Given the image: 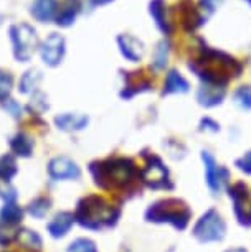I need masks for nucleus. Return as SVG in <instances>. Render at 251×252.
<instances>
[{
	"mask_svg": "<svg viewBox=\"0 0 251 252\" xmlns=\"http://www.w3.org/2000/svg\"><path fill=\"white\" fill-rule=\"evenodd\" d=\"M10 38H12V43H13L15 56L20 61H25L30 58L33 50L36 48V43H38L36 32L33 30L30 25H27V23L13 25L10 28Z\"/></svg>",
	"mask_w": 251,
	"mask_h": 252,
	"instance_id": "nucleus-1",
	"label": "nucleus"
},
{
	"mask_svg": "<svg viewBox=\"0 0 251 252\" xmlns=\"http://www.w3.org/2000/svg\"><path fill=\"white\" fill-rule=\"evenodd\" d=\"M202 242L220 241L225 236V222L220 218L215 209H210L202 216V220L197 222L195 231H193Z\"/></svg>",
	"mask_w": 251,
	"mask_h": 252,
	"instance_id": "nucleus-2",
	"label": "nucleus"
},
{
	"mask_svg": "<svg viewBox=\"0 0 251 252\" xmlns=\"http://www.w3.org/2000/svg\"><path fill=\"white\" fill-rule=\"evenodd\" d=\"M65 55V38L58 33H51L41 46V58L50 66L58 64Z\"/></svg>",
	"mask_w": 251,
	"mask_h": 252,
	"instance_id": "nucleus-3",
	"label": "nucleus"
},
{
	"mask_svg": "<svg viewBox=\"0 0 251 252\" xmlns=\"http://www.w3.org/2000/svg\"><path fill=\"white\" fill-rule=\"evenodd\" d=\"M203 161H205V172H207V183L212 188L213 193H218L221 185L228 178V172L215 163L213 157H210L207 152H203Z\"/></svg>",
	"mask_w": 251,
	"mask_h": 252,
	"instance_id": "nucleus-4",
	"label": "nucleus"
},
{
	"mask_svg": "<svg viewBox=\"0 0 251 252\" xmlns=\"http://www.w3.org/2000/svg\"><path fill=\"white\" fill-rule=\"evenodd\" d=\"M117 41H119L122 55H124L127 60H131V61H139L141 60L144 48H142V43L137 40V38L131 36V35H121L119 38H117Z\"/></svg>",
	"mask_w": 251,
	"mask_h": 252,
	"instance_id": "nucleus-5",
	"label": "nucleus"
},
{
	"mask_svg": "<svg viewBox=\"0 0 251 252\" xmlns=\"http://www.w3.org/2000/svg\"><path fill=\"white\" fill-rule=\"evenodd\" d=\"M79 7H81L79 0H65L63 7H61V10L56 15V23L60 27H70L74 22V18H76Z\"/></svg>",
	"mask_w": 251,
	"mask_h": 252,
	"instance_id": "nucleus-6",
	"label": "nucleus"
},
{
	"mask_svg": "<svg viewBox=\"0 0 251 252\" xmlns=\"http://www.w3.org/2000/svg\"><path fill=\"white\" fill-rule=\"evenodd\" d=\"M30 12L38 22H50L56 13V2L55 0H38L32 5Z\"/></svg>",
	"mask_w": 251,
	"mask_h": 252,
	"instance_id": "nucleus-7",
	"label": "nucleus"
},
{
	"mask_svg": "<svg viewBox=\"0 0 251 252\" xmlns=\"http://www.w3.org/2000/svg\"><path fill=\"white\" fill-rule=\"evenodd\" d=\"M150 15L154 17L155 23H157L159 28L164 33L170 32L169 23H167V20H165V3H164V0H152V2H150Z\"/></svg>",
	"mask_w": 251,
	"mask_h": 252,
	"instance_id": "nucleus-8",
	"label": "nucleus"
},
{
	"mask_svg": "<svg viewBox=\"0 0 251 252\" xmlns=\"http://www.w3.org/2000/svg\"><path fill=\"white\" fill-rule=\"evenodd\" d=\"M188 83L182 78L177 71H170L167 74V81H165V91L164 93H187Z\"/></svg>",
	"mask_w": 251,
	"mask_h": 252,
	"instance_id": "nucleus-9",
	"label": "nucleus"
},
{
	"mask_svg": "<svg viewBox=\"0 0 251 252\" xmlns=\"http://www.w3.org/2000/svg\"><path fill=\"white\" fill-rule=\"evenodd\" d=\"M235 101L241 109H251V88H240L235 93Z\"/></svg>",
	"mask_w": 251,
	"mask_h": 252,
	"instance_id": "nucleus-10",
	"label": "nucleus"
},
{
	"mask_svg": "<svg viewBox=\"0 0 251 252\" xmlns=\"http://www.w3.org/2000/svg\"><path fill=\"white\" fill-rule=\"evenodd\" d=\"M167 53H169V45L165 43V41H162L159 46H157V50H155V63H154V66L157 69H160V68H164L165 66V63H167Z\"/></svg>",
	"mask_w": 251,
	"mask_h": 252,
	"instance_id": "nucleus-11",
	"label": "nucleus"
},
{
	"mask_svg": "<svg viewBox=\"0 0 251 252\" xmlns=\"http://www.w3.org/2000/svg\"><path fill=\"white\" fill-rule=\"evenodd\" d=\"M10 88H12L10 74L0 71V99H3V97L8 96V93H10Z\"/></svg>",
	"mask_w": 251,
	"mask_h": 252,
	"instance_id": "nucleus-12",
	"label": "nucleus"
},
{
	"mask_svg": "<svg viewBox=\"0 0 251 252\" xmlns=\"http://www.w3.org/2000/svg\"><path fill=\"white\" fill-rule=\"evenodd\" d=\"M236 165L240 166V170H243V172L251 175V152H250V154H246L243 158L236 160Z\"/></svg>",
	"mask_w": 251,
	"mask_h": 252,
	"instance_id": "nucleus-13",
	"label": "nucleus"
},
{
	"mask_svg": "<svg viewBox=\"0 0 251 252\" xmlns=\"http://www.w3.org/2000/svg\"><path fill=\"white\" fill-rule=\"evenodd\" d=\"M111 0H91L93 5H104V3H109Z\"/></svg>",
	"mask_w": 251,
	"mask_h": 252,
	"instance_id": "nucleus-14",
	"label": "nucleus"
},
{
	"mask_svg": "<svg viewBox=\"0 0 251 252\" xmlns=\"http://www.w3.org/2000/svg\"><path fill=\"white\" fill-rule=\"evenodd\" d=\"M228 252H246V251H243V249H233V251H228Z\"/></svg>",
	"mask_w": 251,
	"mask_h": 252,
	"instance_id": "nucleus-15",
	"label": "nucleus"
},
{
	"mask_svg": "<svg viewBox=\"0 0 251 252\" xmlns=\"http://www.w3.org/2000/svg\"><path fill=\"white\" fill-rule=\"evenodd\" d=\"M248 2H250V3H251V0H248Z\"/></svg>",
	"mask_w": 251,
	"mask_h": 252,
	"instance_id": "nucleus-16",
	"label": "nucleus"
}]
</instances>
